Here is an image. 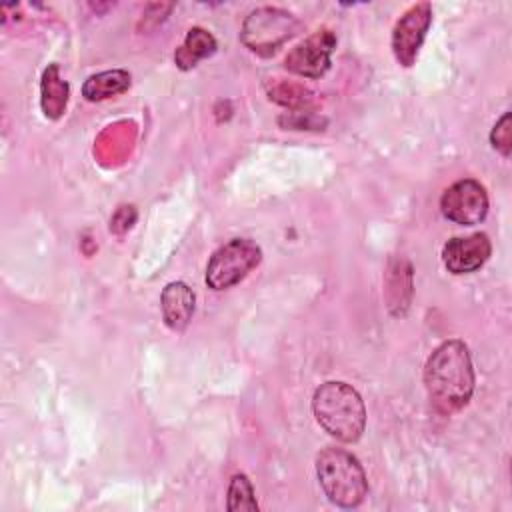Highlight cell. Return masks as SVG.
<instances>
[{
	"label": "cell",
	"mask_w": 512,
	"mask_h": 512,
	"mask_svg": "<svg viewBox=\"0 0 512 512\" xmlns=\"http://www.w3.org/2000/svg\"><path fill=\"white\" fill-rule=\"evenodd\" d=\"M334 48H336L334 32L328 28L316 30L286 54L284 66L286 70L298 76L320 78L330 68Z\"/></svg>",
	"instance_id": "cell-8"
},
{
	"label": "cell",
	"mask_w": 512,
	"mask_h": 512,
	"mask_svg": "<svg viewBox=\"0 0 512 512\" xmlns=\"http://www.w3.org/2000/svg\"><path fill=\"white\" fill-rule=\"evenodd\" d=\"M162 316L170 330L180 332L188 326L192 314H194V292L188 284L176 280L164 286L160 296Z\"/></svg>",
	"instance_id": "cell-10"
},
{
	"label": "cell",
	"mask_w": 512,
	"mask_h": 512,
	"mask_svg": "<svg viewBox=\"0 0 512 512\" xmlns=\"http://www.w3.org/2000/svg\"><path fill=\"white\" fill-rule=\"evenodd\" d=\"M316 422L336 440L352 444L366 428V406L356 388L340 380L320 384L312 398Z\"/></svg>",
	"instance_id": "cell-2"
},
{
	"label": "cell",
	"mask_w": 512,
	"mask_h": 512,
	"mask_svg": "<svg viewBox=\"0 0 512 512\" xmlns=\"http://www.w3.org/2000/svg\"><path fill=\"white\" fill-rule=\"evenodd\" d=\"M130 84L132 78L126 70H104L86 78V82L82 84V96L88 102H100L126 92Z\"/></svg>",
	"instance_id": "cell-13"
},
{
	"label": "cell",
	"mask_w": 512,
	"mask_h": 512,
	"mask_svg": "<svg viewBox=\"0 0 512 512\" xmlns=\"http://www.w3.org/2000/svg\"><path fill=\"white\" fill-rule=\"evenodd\" d=\"M68 84L60 76L58 64H50L40 82V106L46 118L56 120L64 114L66 104H68Z\"/></svg>",
	"instance_id": "cell-11"
},
{
	"label": "cell",
	"mask_w": 512,
	"mask_h": 512,
	"mask_svg": "<svg viewBox=\"0 0 512 512\" xmlns=\"http://www.w3.org/2000/svg\"><path fill=\"white\" fill-rule=\"evenodd\" d=\"M490 142L502 156H510V152H512V128H510V114L508 112H504L502 118L494 124L492 132H490Z\"/></svg>",
	"instance_id": "cell-15"
},
{
	"label": "cell",
	"mask_w": 512,
	"mask_h": 512,
	"mask_svg": "<svg viewBox=\"0 0 512 512\" xmlns=\"http://www.w3.org/2000/svg\"><path fill=\"white\" fill-rule=\"evenodd\" d=\"M126 214V206H122L116 214H114V218H112V224H110V228L114 230V232H124L126 228H130L132 226V222L136 220V216H124Z\"/></svg>",
	"instance_id": "cell-16"
},
{
	"label": "cell",
	"mask_w": 512,
	"mask_h": 512,
	"mask_svg": "<svg viewBox=\"0 0 512 512\" xmlns=\"http://www.w3.org/2000/svg\"><path fill=\"white\" fill-rule=\"evenodd\" d=\"M424 384L434 408L442 414L462 410L474 392V366L462 340L442 342L426 360Z\"/></svg>",
	"instance_id": "cell-1"
},
{
	"label": "cell",
	"mask_w": 512,
	"mask_h": 512,
	"mask_svg": "<svg viewBox=\"0 0 512 512\" xmlns=\"http://www.w3.org/2000/svg\"><path fill=\"white\" fill-rule=\"evenodd\" d=\"M432 22V6L428 2H418L410 6L392 28V52L398 64L412 66L426 38Z\"/></svg>",
	"instance_id": "cell-7"
},
{
	"label": "cell",
	"mask_w": 512,
	"mask_h": 512,
	"mask_svg": "<svg viewBox=\"0 0 512 512\" xmlns=\"http://www.w3.org/2000/svg\"><path fill=\"white\" fill-rule=\"evenodd\" d=\"M442 214L462 226L480 224L488 214L486 188L472 178H464L448 186L440 198Z\"/></svg>",
	"instance_id": "cell-6"
},
{
	"label": "cell",
	"mask_w": 512,
	"mask_h": 512,
	"mask_svg": "<svg viewBox=\"0 0 512 512\" xmlns=\"http://www.w3.org/2000/svg\"><path fill=\"white\" fill-rule=\"evenodd\" d=\"M300 28V22L282 8H256L242 24V42L258 54L276 52L286 40H290Z\"/></svg>",
	"instance_id": "cell-5"
},
{
	"label": "cell",
	"mask_w": 512,
	"mask_h": 512,
	"mask_svg": "<svg viewBox=\"0 0 512 512\" xmlns=\"http://www.w3.org/2000/svg\"><path fill=\"white\" fill-rule=\"evenodd\" d=\"M226 508L230 512H238V510H246V512H256L258 510V502L254 496V488L252 482L248 480L246 474H234L228 486V502Z\"/></svg>",
	"instance_id": "cell-14"
},
{
	"label": "cell",
	"mask_w": 512,
	"mask_h": 512,
	"mask_svg": "<svg viewBox=\"0 0 512 512\" xmlns=\"http://www.w3.org/2000/svg\"><path fill=\"white\" fill-rule=\"evenodd\" d=\"M262 260V250L256 242L248 238H232L208 260L206 266V284L212 290H226L238 284L254 270Z\"/></svg>",
	"instance_id": "cell-4"
},
{
	"label": "cell",
	"mask_w": 512,
	"mask_h": 512,
	"mask_svg": "<svg viewBox=\"0 0 512 512\" xmlns=\"http://www.w3.org/2000/svg\"><path fill=\"white\" fill-rule=\"evenodd\" d=\"M316 476L326 498L340 508H356L368 494L362 464L344 448H324L316 456Z\"/></svg>",
	"instance_id": "cell-3"
},
{
	"label": "cell",
	"mask_w": 512,
	"mask_h": 512,
	"mask_svg": "<svg viewBox=\"0 0 512 512\" xmlns=\"http://www.w3.org/2000/svg\"><path fill=\"white\" fill-rule=\"evenodd\" d=\"M492 244L484 232L450 238L442 248V262L452 274H470L486 264Z\"/></svg>",
	"instance_id": "cell-9"
},
{
	"label": "cell",
	"mask_w": 512,
	"mask_h": 512,
	"mask_svg": "<svg viewBox=\"0 0 512 512\" xmlns=\"http://www.w3.org/2000/svg\"><path fill=\"white\" fill-rule=\"evenodd\" d=\"M216 52V40L214 36L200 28L194 26L186 32L184 42L180 44V48L174 52V62L178 64V68L182 70H190L194 68L202 58H208Z\"/></svg>",
	"instance_id": "cell-12"
}]
</instances>
